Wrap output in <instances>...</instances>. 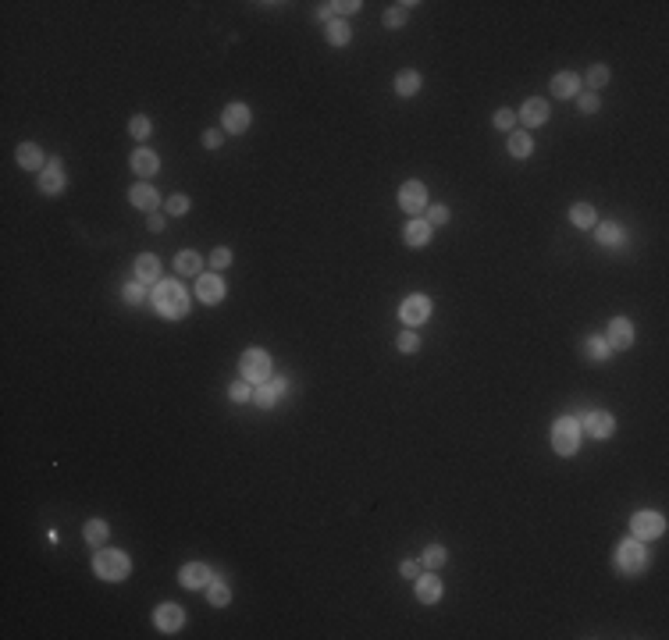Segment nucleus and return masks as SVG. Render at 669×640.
Returning a JSON list of instances; mask_svg holds the SVG:
<instances>
[{
    "mask_svg": "<svg viewBox=\"0 0 669 640\" xmlns=\"http://www.w3.org/2000/svg\"><path fill=\"white\" fill-rule=\"evenodd\" d=\"M516 121H524L527 128H541L545 121H548V104L545 100H527L524 107H520V118Z\"/></svg>",
    "mask_w": 669,
    "mask_h": 640,
    "instance_id": "obj_18",
    "label": "nucleus"
},
{
    "mask_svg": "<svg viewBox=\"0 0 669 640\" xmlns=\"http://www.w3.org/2000/svg\"><path fill=\"white\" fill-rule=\"evenodd\" d=\"M150 302L164 320H182L189 313V292L178 281H157L150 292Z\"/></svg>",
    "mask_w": 669,
    "mask_h": 640,
    "instance_id": "obj_1",
    "label": "nucleus"
},
{
    "mask_svg": "<svg viewBox=\"0 0 669 640\" xmlns=\"http://www.w3.org/2000/svg\"><path fill=\"white\" fill-rule=\"evenodd\" d=\"M427 316H431V299H427V295H409V299H402L399 320H402L406 328H420Z\"/></svg>",
    "mask_w": 669,
    "mask_h": 640,
    "instance_id": "obj_9",
    "label": "nucleus"
},
{
    "mask_svg": "<svg viewBox=\"0 0 669 640\" xmlns=\"http://www.w3.org/2000/svg\"><path fill=\"white\" fill-rule=\"evenodd\" d=\"M317 18L331 22V18H335V4H321V8H317Z\"/></svg>",
    "mask_w": 669,
    "mask_h": 640,
    "instance_id": "obj_49",
    "label": "nucleus"
},
{
    "mask_svg": "<svg viewBox=\"0 0 669 640\" xmlns=\"http://www.w3.org/2000/svg\"><path fill=\"white\" fill-rule=\"evenodd\" d=\"M128 132H132V139H146V136H150V118L136 114V118L128 121Z\"/></svg>",
    "mask_w": 669,
    "mask_h": 640,
    "instance_id": "obj_45",
    "label": "nucleus"
},
{
    "mask_svg": "<svg viewBox=\"0 0 669 640\" xmlns=\"http://www.w3.org/2000/svg\"><path fill=\"white\" fill-rule=\"evenodd\" d=\"M395 346H399V353H406V356H409V353H416V349H420V335H416L413 328H406V331L395 338Z\"/></svg>",
    "mask_w": 669,
    "mask_h": 640,
    "instance_id": "obj_37",
    "label": "nucleus"
},
{
    "mask_svg": "<svg viewBox=\"0 0 669 640\" xmlns=\"http://www.w3.org/2000/svg\"><path fill=\"white\" fill-rule=\"evenodd\" d=\"M82 537H86L93 548H104V544H107V537H111L107 519H89V523H86V530H82Z\"/></svg>",
    "mask_w": 669,
    "mask_h": 640,
    "instance_id": "obj_28",
    "label": "nucleus"
},
{
    "mask_svg": "<svg viewBox=\"0 0 669 640\" xmlns=\"http://www.w3.org/2000/svg\"><path fill=\"white\" fill-rule=\"evenodd\" d=\"M431 224L424 221V217H413L409 224H406V231H402V238H406V245H413V249H420V245H427L431 242Z\"/></svg>",
    "mask_w": 669,
    "mask_h": 640,
    "instance_id": "obj_21",
    "label": "nucleus"
},
{
    "mask_svg": "<svg viewBox=\"0 0 669 640\" xmlns=\"http://www.w3.org/2000/svg\"><path fill=\"white\" fill-rule=\"evenodd\" d=\"M363 4H356V0H342V4H335V15H353V11H360Z\"/></svg>",
    "mask_w": 669,
    "mask_h": 640,
    "instance_id": "obj_48",
    "label": "nucleus"
},
{
    "mask_svg": "<svg viewBox=\"0 0 669 640\" xmlns=\"http://www.w3.org/2000/svg\"><path fill=\"white\" fill-rule=\"evenodd\" d=\"M595 238H598V245L612 249V245H619V242H623V228H619L616 221H602V224L595 228Z\"/></svg>",
    "mask_w": 669,
    "mask_h": 640,
    "instance_id": "obj_27",
    "label": "nucleus"
},
{
    "mask_svg": "<svg viewBox=\"0 0 669 640\" xmlns=\"http://www.w3.org/2000/svg\"><path fill=\"white\" fill-rule=\"evenodd\" d=\"M164 210H167L171 217H182V214H189V199H185L182 192H175V196L164 203Z\"/></svg>",
    "mask_w": 669,
    "mask_h": 640,
    "instance_id": "obj_43",
    "label": "nucleus"
},
{
    "mask_svg": "<svg viewBox=\"0 0 669 640\" xmlns=\"http://www.w3.org/2000/svg\"><path fill=\"white\" fill-rule=\"evenodd\" d=\"M136 281H143V285H157L160 281V260L153 253L136 256Z\"/></svg>",
    "mask_w": 669,
    "mask_h": 640,
    "instance_id": "obj_19",
    "label": "nucleus"
},
{
    "mask_svg": "<svg viewBox=\"0 0 669 640\" xmlns=\"http://www.w3.org/2000/svg\"><path fill=\"white\" fill-rule=\"evenodd\" d=\"M438 597H441V580L438 576H416V601L420 605H438Z\"/></svg>",
    "mask_w": 669,
    "mask_h": 640,
    "instance_id": "obj_24",
    "label": "nucleus"
},
{
    "mask_svg": "<svg viewBox=\"0 0 669 640\" xmlns=\"http://www.w3.org/2000/svg\"><path fill=\"white\" fill-rule=\"evenodd\" d=\"M605 342H609V349H612V353H623V349H630V346H634V328H630V320H626V316L609 320Z\"/></svg>",
    "mask_w": 669,
    "mask_h": 640,
    "instance_id": "obj_14",
    "label": "nucleus"
},
{
    "mask_svg": "<svg viewBox=\"0 0 669 640\" xmlns=\"http://www.w3.org/2000/svg\"><path fill=\"white\" fill-rule=\"evenodd\" d=\"M399 573H402V576H409V580H416V576H420V562H413V558H406V562L399 565Z\"/></svg>",
    "mask_w": 669,
    "mask_h": 640,
    "instance_id": "obj_47",
    "label": "nucleus"
},
{
    "mask_svg": "<svg viewBox=\"0 0 669 640\" xmlns=\"http://www.w3.org/2000/svg\"><path fill=\"white\" fill-rule=\"evenodd\" d=\"M630 534H634L637 541H655V537L665 534V516H662V512H651V509H641V512H634V519H630Z\"/></svg>",
    "mask_w": 669,
    "mask_h": 640,
    "instance_id": "obj_6",
    "label": "nucleus"
},
{
    "mask_svg": "<svg viewBox=\"0 0 669 640\" xmlns=\"http://www.w3.org/2000/svg\"><path fill=\"white\" fill-rule=\"evenodd\" d=\"M146 224H150V231H164V217H160L157 210L150 214V221H146Z\"/></svg>",
    "mask_w": 669,
    "mask_h": 640,
    "instance_id": "obj_50",
    "label": "nucleus"
},
{
    "mask_svg": "<svg viewBox=\"0 0 669 640\" xmlns=\"http://www.w3.org/2000/svg\"><path fill=\"white\" fill-rule=\"evenodd\" d=\"M175 270L182 274V277H199L203 274V260H199V253H192V249H182L178 256H175Z\"/></svg>",
    "mask_w": 669,
    "mask_h": 640,
    "instance_id": "obj_25",
    "label": "nucleus"
},
{
    "mask_svg": "<svg viewBox=\"0 0 669 640\" xmlns=\"http://www.w3.org/2000/svg\"><path fill=\"white\" fill-rule=\"evenodd\" d=\"M570 224H577V228H595V206H591V203H573V206H570Z\"/></svg>",
    "mask_w": 669,
    "mask_h": 640,
    "instance_id": "obj_31",
    "label": "nucleus"
},
{
    "mask_svg": "<svg viewBox=\"0 0 669 640\" xmlns=\"http://www.w3.org/2000/svg\"><path fill=\"white\" fill-rule=\"evenodd\" d=\"M420 86H424L420 72H409V68H406V72H399V75H395V93H399V96H416V93H420Z\"/></svg>",
    "mask_w": 669,
    "mask_h": 640,
    "instance_id": "obj_26",
    "label": "nucleus"
},
{
    "mask_svg": "<svg viewBox=\"0 0 669 640\" xmlns=\"http://www.w3.org/2000/svg\"><path fill=\"white\" fill-rule=\"evenodd\" d=\"M552 93H555L559 100L580 96V75H573V72H559V75L552 79Z\"/></svg>",
    "mask_w": 669,
    "mask_h": 640,
    "instance_id": "obj_22",
    "label": "nucleus"
},
{
    "mask_svg": "<svg viewBox=\"0 0 669 640\" xmlns=\"http://www.w3.org/2000/svg\"><path fill=\"white\" fill-rule=\"evenodd\" d=\"M424 214H427L424 221H427L431 228H438V224H449V206H427Z\"/></svg>",
    "mask_w": 669,
    "mask_h": 640,
    "instance_id": "obj_41",
    "label": "nucleus"
},
{
    "mask_svg": "<svg viewBox=\"0 0 669 640\" xmlns=\"http://www.w3.org/2000/svg\"><path fill=\"white\" fill-rule=\"evenodd\" d=\"M349 40H353V29H349L342 18H331V22H328V43H331V47H345Z\"/></svg>",
    "mask_w": 669,
    "mask_h": 640,
    "instance_id": "obj_30",
    "label": "nucleus"
},
{
    "mask_svg": "<svg viewBox=\"0 0 669 640\" xmlns=\"http://www.w3.org/2000/svg\"><path fill=\"white\" fill-rule=\"evenodd\" d=\"M93 573L107 583H121L128 573H132V558L125 551H114V548H100L93 555Z\"/></svg>",
    "mask_w": 669,
    "mask_h": 640,
    "instance_id": "obj_2",
    "label": "nucleus"
},
{
    "mask_svg": "<svg viewBox=\"0 0 669 640\" xmlns=\"http://www.w3.org/2000/svg\"><path fill=\"white\" fill-rule=\"evenodd\" d=\"M121 299H125V302H132V306H139V302L146 299V288H143V281H128V285L121 288Z\"/></svg>",
    "mask_w": 669,
    "mask_h": 640,
    "instance_id": "obj_38",
    "label": "nucleus"
},
{
    "mask_svg": "<svg viewBox=\"0 0 669 640\" xmlns=\"http://www.w3.org/2000/svg\"><path fill=\"white\" fill-rule=\"evenodd\" d=\"M153 626H157L160 633H178V629L185 626V612H182L175 601H164V605H157V612H153Z\"/></svg>",
    "mask_w": 669,
    "mask_h": 640,
    "instance_id": "obj_13",
    "label": "nucleus"
},
{
    "mask_svg": "<svg viewBox=\"0 0 669 640\" xmlns=\"http://www.w3.org/2000/svg\"><path fill=\"white\" fill-rule=\"evenodd\" d=\"M206 597H210V605L214 608H225L228 601H232V590H228V583H221L217 576L210 580V587H206Z\"/></svg>",
    "mask_w": 669,
    "mask_h": 640,
    "instance_id": "obj_32",
    "label": "nucleus"
},
{
    "mask_svg": "<svg viewBox=\"0 0 669 640\" xmlns=\"http://www.w3.org/2000/svg\"><path fill=\"white\" fill-rule=\"evenodd\" d=\"M225 295H228V285H225V277H221V274H199L196 277V299L203 306H217Z\"/></svg>",
    "mask_w": 669,
    "mask_h": 640,
    "instance_id": "obj_7",
    "label": "nucleus"
},
{
    "mask_svg": "<svg viewBox=\"0 0 669 640\" xmlns=\"http://www.w3.org/2000/svg\"><path fill=\"white\" fill-rule=\"evenodd\" d=\"M409 8H416V4H409V0H406V4H399V8H388L385 11V29H402L406 26V15H409Z\"/></svg>",
    "mask_w": 669,
    "mask_h": 640,
    "instance_id": "obj_33",
    "label": "nucleus"
},
{
    "mask_svg": "<svg viewBox=\"0 0 669 640\" xmlns=\"http://www.w3.org/2000/svg\"><path fill=\"white\" fill-rule=\"evenodd\" d=\"M132 171H136L139 178H153V175L160 171V157H157L153 150H136V153H132Z\"/></svg>",
    "mask_w": 669,
    "mask_h": 640,
    "instance_id": "obj_20",
    "label": "nucleus"
},
{
    "mask_svg": "<svg viewBox=\"0 0 669 640\" xmlns=\"http://www.w3.org/2000/svg\"><path fill=\"white\" fill-rule=\"evenodd\" d=\"M612 431H616V420H612L609 413H602V409H591V413L580 420V434H591L595 441H605Z\"/></svg>",
    "mask_w": 669,
    "mask_h": 640,
    "instance_id": "obj_12",
    "label": "nucleus"
},
{
    "mask_svg": "<svg viewBox=\"0 0 669 640\" xmlns=\"http://www.w3.org/2000/svg\"><path fill=\"white\" fill-rule=\"evenodd\" d=\"M15 157H18V164H22L26 171H43V167H47V157H43V150H40L36 143H22Z\"/></svg>",
    "mask_w": 669,
    "mask_h": 640,
    "instance_id": "obj_23",
    "label": "nucleus"
},
{
    "mask_svg": "<svg viewBox=\"0 0 669 640\" xmlns=\"http://www.w3.org/2000/svg\"><path fill=\"white\" fill-rule=\"evenodd\" d=\"M552 448H555V456H577V448H580V420L577 416H559L552 424Z\"/></svg>",
    "mask_w": 669,
    "mask_h": 640,
    "instance_id": "obj_4",
    "label": "nucleus"
},
{
    "mask_svg": "<svg viewBox=\"0 0 669 640\" xmlns=\"http://www.w3.org/2000/svg\"><path fill=\"white\" fill-rule=\"evenodd\" d=\"M239 370H243V381H250L257 388V385H264L271 377V356L264 349H250V353H243Z\"/></svg>",
    "mask_w": 669,
    "mask_h": 640,
    "instance_id": "obj_5",
    "label": "nucleus"
},
{
    "mask_svg": "<svg viewBox=\"0 0 669 640\" xmlns=\"http://www.w3.org/2000/svg\"><path fill=\"white\" fill-rule=\"evenodd\" d=\"M492 125H495V128H502V132H513V125H516V114H513L509 107H502V111H495Z\"/></svg>",
    "mask_w": 669,
    "mask_h": 640,
    "instance_id": "obj_42",
    "label": "nucleus"
},
{
    "mask_svg": "<svg viewBox=\"0 0 669 640\" xmlns=\"http://www.w3.org/2000/svg\"><path fill=\"white\" fill-rule=\"evenodd\" d=\"M605 82H609V68H605V65H591V68H587V86H591V93H598Z\"/></svg>",
    "mask_w": 669,
    "mask_h": 640,
    "instance_id": "obj_36",
    "label": "nucleus"
},
{
    "mask_svg": "<svg viewBox=\"0 0 669 640\" xmlns=\"http://www.w3.org/2000/svg\"><path fill=\"white\" fill-rule=\"evenodd\" d=\"M445 558H449V551H445L441 544H431V548L424 551V569H441Z\"/></svg>",
    "mask_w": 669,
    "mask_h": 640,
    "instance_id": "obj_35",
    "label": "nucleus"
},
{
    "mask_svg": "<svg viewBox=\"0 0 669 640\" xmlns=\"http://www.w3.org/2000/svg\"><path fill=\"white\" fill-rule=\"evenodd\" d=\"M210 580H214V573H210L206 562H185V565L178 569V583H182L185 590H206Z\"/></svg>",
    "mask_w": 669,
    "mask_h": 640,
    "instance_id": "obj_11",
    "label": "nucleus"
},
{
    "mask_svg": "<svg viewBox=\"0 0 669 640\" xmlns=\"http://www.w3.org/2000/svg\"><path fill=\"white\" fill-rule=\"evenodd\" d=\"M282 395H285V377H267L264 385L253 388V402H257L260 409H275Z\"/></svg>",
    "mask_w": 669,
    "mask_h": 640,
    "instance_id": "obj_15",
    "label": "nucleus"
},
{
    "mask_svg": "<svg viewBox=\"0 0 669 640\" xmlns=\"http://www.w3.org/2000/svg\"><path fill=\"white\" fill-rule=\"evenodd\" d=\"M612 562H616V569H619L623 576H637V573H644V569H648V548H644V541H637V537L619 541Z\"/></svg>",
    "mask_w": 669,
    "mask_h": 640,
    "instance_id": "obj_3",
    "label": "nucleus"
},
{
    "mask_svg": "<svg viewBox=\"0 0 669 640\" xmlns=\"http://www.w3.org/2000/svg\"><path fill=\"white\" fill-rule=\"evenodd\" d=\"M399 206H402L409 217H420V214L431 206L424 182H402V189H399Z\"/></svg>",
    "mask_w": 669,
    "mask_h": 640,
    "instance_id": "obj_8",
    "label": "nucleus"
},
{
    "mask_svg": "<svg viewBox=\"0 0 669 640\" xmlns=\"http://www.w3.org/2000/svg\"><path fill=\"white\" fill-rule=\"evenodd\" d=\"M65 189V171H61V157H50L47 167L40 171V192L47 196H57Z\"/></svg>",
    "mask_w": 669,
    "mask_h": 640,
    "instance_id": "obj_16",
    "label": "nucleus"
},
{
    "mask_svg": "<svg viewBox=\"0 0 669 640\" xmlns=\"http://www.w3.org/2000/svg\"><path fill=\"white\" fill-rule=\"evenodd\" d=\"M228 263H232V249H228V245H217V249L210 253V267H214L217 274H221V270H225Z\"/></svg>",
    "mask_w": 669,
    "mask_h": 640,
    "instance_id": "obj_39",
    "label": "nucleus"
},
{
    "mask_svg": "<svg viewBox=\"0 0 669 640\" xmlns=\"http://www.w3.org/2000/svg\"><path fill=\"white\" fill-rule=\"evenodd\" d=\"M128 203H132L136 210H143V214H153V210L160 206V196H157V189H153V185L139 182V185H132V189H128Z\"/></svg>",
    "mask_w": 669,
    "mask_h": 640,
    "instance_id": "obj_17",
    "label": "nucleus"
},
{
    "mask_svg": "<svg viewBox=\"0 0 669 640\" xmlns=\"http://www.w3.org/2000/svg\"><path fill=\"white\" fill-rule=\"evenodd\" d=\"M509 153H513L516 160H527V157L534 153V139H531V132H513V136H509Z\"/></svg>",
    "mask_w": 669,
    "mask_h": 640,
    "instance_id": "obj_29",
    "label": "nucleus"
},
{
    "mask_svg": "<svg viewBox=\"0 0 669 640\" xmlns=\"http://www.w3.org/2000/svg\"><path fill=\"white\" fill-rule=\"evenodd\" d=\"M250 125H253V111L246 104H228L225 114H221V128L228 136H243V132H250Z\"/></svg>",
    "mask_w": 669,
    "mask_h": 640,
    "instance_id": "obj_10",
    "label": "nucleus"
},
{
    "mask_svg": "<svg viewBox=\"0 0 669 640\" xmlns=\"http://www.w3.org/2000/svg\"><path fill=\"white\" fill-rule=\"evenodd\" d=\"M228 399H232V402H250V399H253V385H250V381H236V385L228 388Z\"/></svg>",
    "mask_w": 669,
    "mask_h": 640,
    "instance_id": "obj_40",
    "label": "nucleus"
},
{
    "mask_svg": "<svg viewBox=\"0 0 669 640\" xmlns=\"http://www.w3.org/2000/svg\"><path fill=\"white\" fill-rule=\"evenodd\" d=\"M221 139H225V128H206V132H203V146H206V150H217Z\"/></svg>",
    "mask_w": 669,
    "mask_h": 640,
    "instance_id": "obj_46",
    "label": "nucleus"
},
{
    "mask_svg": "<svg viewBox=\"0 0 669 640\" xmlns=\"http://www.w3.org/2000/svg\"><path fill=\"white\" fill-rule=\"evenodd\" d=\"M577 107H580V114H595V111L602 107V100H598V93H580V96H577Z\"/></svg>",
    "mask_w": 669,
    "mask_h": 640,
    "instance_id": "obj_44",
    "label": "nucleus"
},
{
    "mask_svg": "<svg viewBox=\"0 0 669 640\" xmlns=\"http://www.w3.org/2000/svg\"><path fill=\"white\" fill-rule=\"evenodd\" d=\"M587 356H591L595 363H605V360L612 356V349H609V342H605V338L591 335V338H587Z\"/></svg>",
    "mask_w": 669,
    "mask_h": 640,
    "instance_id": "obj_34",
    "label": "nucleus"
}]
</instances>
